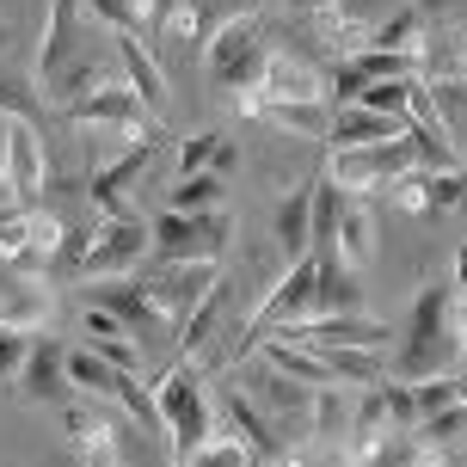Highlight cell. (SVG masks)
<instances>
[{
	"label": "cell",
	"instance_id": "42",
	"mask_svg": "<svg viewBox=\"0 0 467 467\" xmlns=\"http://www.w3.org/2000/svg\"><path fill=\"white\" fill-rule=\"evenodd\" d=\"M412 400H419V424H424L431 412H443L455 400V381H424V388H412Z\"/></svg>",
	"mask_w": 467,
	"mask_h": 467
},
{
	"label": "cell",
	"instance_id": "17",
	"mask_svg": "<svg viewBox=\"0 0 467 467\" xmlns=\"http://www.w3.org/2000/svg\"><path fill=\"white\" fill-rule=\"evenodd\" d=\"M68 443H74V455H80V467H123L117 431L99 419L93 406H74L68 412Z\"/></svg>",
	"mask_w": 467,
	"mask_h": 467
},
{
	"label": "cell",
	"instance_id": "53",
	"mask_svg": "<svg viewBox=\"0 0 467 467\" xmlns=\"http://www.w3.org/2000/svg\"><path fill=\"white\" fill-rule=\"evenodd\" d=\"M332 467H338V462H332Z\"/></svg>",
	"mask_w": 467,
	"mask_h": 467
},
{
	"label": "cell",
	"instance_id": "5",
	"mask_svg": "<svg viewBox=\"0 0 467 467\" xmlns=\"http://www.w3.org/2000/svg\"><path fill=\"white\" fill-rule=\"evenodd\" d=\"M228 234H234L228 210H197V215L166 210L161 222H154V253H161L166 265H179V258H222Z\"/></svg>",
	"mask_w": 467,
	"mask_h": 467
},
{
	"label": "cell",
	"instance_id": "33",
	"mask_svg": "<svg viewBox=\"0 0 467 467\" xmlns=\"http://www.w3.org/2000/svg\"><path fill=\"white\" fill-rule=\"evenodd\" d=\"M419 437L431 449H455V443H467V400H449L443 412H431V419L419 424Z\"/></svg>",
	"mask_w": 467,
	"mask_h": 467
},
{
	"label": "cell",
	"instance_id": "41",
	"mask_svg": "<svg viewBox=\"0 0 467 467\" xmlns=\"http://www.w3.org/2000/svg\"><path fill=\"white\" fill-rule=\"evenodd\" d=\"M215 148H222V136H191L185 148H179V179H191V172H203V166L215 161Z\"/></svg>",
	"mask_w": 467,
	"mask_h": 467
},
{
	"label": "cell",
	"instance_id": "31",
	"mask_svg": "<svg viewBox=\"0 0 467 467\" xmlns=\"http://www.w3.org/2000/svg\"><path fill=\"white\" fill-rule=\"evenodd\" d=\"M179 467H253V449L240 443L234 431H215L210 443H197Z\"/></svg>",
	"mask_w": 467,
	"mask_h": 467
},
{
	"label": "cell",
	"instance_id": "37",
	"mask_svg": "<svg viewBox=\"0 0 467 467\" xmlns=\"http://www.w3.org/2000/svg\"><path fill=\"white\" fill-rule=\"evenodd\" d=\"M0 111L19 117V123H37V93L25 80H13V74H0Z\"/></svg>",
	"mask_w": 467,
	"mask_h": 467
},
{
	"label": "cell",
	"instance_id": "9",
	"mask_svg": "<svg viewBox=\"0 0 467 467\" xmlns=\"http://www.w3.org/2000/svg\"><path fill=\"white\" fill-rule=\"evenodd\" d=\"M74 13H80V0H49V13H44V37H37V80H44V87L87 49L80 44L87 31L74 25Z\"/></svg>",
	"mask_w": 467,
	"mask_h": 467
},
{
	"label": "cell",
	"instance_id": "50",
	"mask_svg": "<svg viewBox=\"0 0 467 467\" xmlns=\"http://www.w3.org/2000/svg\"><path fill=\"white\" fill-rule=\"evenodd\" d=\"M6 49H13V31H6V19H0V56H6Z\"/></svg>",
	"mask_w": 467,
	"mask_h": 467
},
{
	"label": "cell",
	"instance_id": "30",
	"mask_svg": "<svg viewBox=\"0 0 467 467\" xmlns=\"http://www.w3.org/2000/svg\"><path fill=\"white\" fill-rule=\"evenodd\" d=\"M166 210H179V215H197V210H222V172H191V179H179L172 185V197H166Z\"/></svg>",
	"mask_w": 467,
	"mask_h": 467
},
{
	"label": "cell",
	"instance_id": "22",
	"mask_svg": "<svg viewBox=\"0 0 467 467\" xmlns=\"http://www.w3.org/2000/svg\"><path fill=\"white\" fill-rule=\"evenodd\" d=\"M123 320H117V314H105V307H87V350H99V357H105V363H117V369H130L136 375L141 369V345L136 338H123Z\"/></svg>",
	"mask_w": 467,
	"mask_h": 467
},
{
	"label": "cell",
	"instance_id": "24",
	"mask_svg": "<svg viewBox=\"0 0 467 467\" xmlns=\"http://www.w3.org/2000/svg\"><path fill=\"white\" fill-rule=\"evenodd\" d=\"M307 240H314V185H302L277 210V246H283V258H289V265H296V258H307Z\"/></svg>",
	"mask_w": 467,
	"mask_h": 467
},
{
	"label": "cell",
	"instance_id": "20",
	"mask_svg": "<svg viewBox=\"0 0 467 467\" xmlns=\"http://www.w3.org/2000/svg\"><path fill=\"white\" fill-rule=\"evenodd\" d=\"M19 381L31 400H62L68 394V350L49 345V338H31V357H25Z\"/></svg>",
	"mask_w": 467,
	"mask_h": 467
},
{
	"label": "cell",
	"instance_id": "2",
	"mask_svg": "<svg viewBox=\"0 0 467 467\" xmlns=\"http://www.w3.org/2000/svg\"><path fill=\"white\" fill-rule=\"evenodd\" d=\"M203 68H210L215 87L253 93L258 74H265V37H258V19H253V13H240V19H228L222 31H215L210 49H203Z\"/></svg>",
	"mask_w": 467,
	"mask_h": 467
},
{
	"label": "cell",
	"instance_id": "27",
	"mask_svg": "<svg viewBox=\"0 0 467 467\" xmlns=\"http://www.w3.org/2000/svg\"><path fill=\"white\" fill-rule=\"evenodd\" d=\"M62 246H68V228L56 222L49 210H31V246H25V271H56V258H62Z\"/></svg>",
	"mask_w": 467,
	"mask_h": 467
},
{
	"label": "cell",
	"instance_id": "40",
	"mask_svg": "<svg viewBox=\"0 0 467 467\" xmlns=\"http://www.w3.org/2000/svg\"><path fill=\"white\" fill-rule=\"evenodd\" d=\"M25 357H31V338L13 332V327H0V381H19Z\"/></svg>",
	"mask_w": 467,
	"mask_h": 467
},
{
	"label": "cell",
	"instance_id": "25",
	"mask_svg": "<svg viewBox=\"0 0 467 467\" xmlns=\"http://www.w3.org/2000/svg\"><path fill=\"white\" fill-rule=\"evenodd\" d=\"M369 467H443V449H431L419 431H388V437L375 443Z\"/></svg>",
	"mask_w": 467,
	"mask_h": 467
},
{
	"label": "cell",
	"instance_id": "36",
	"mask_svg": "<svg viewBox=\"0 0 467 467\" xmlns=\"http://www.w3.org/2000/svg\"><path fill=\"white\" fill-rule=\"evenodd\" d=\"M406 99H412V80H369V87L357 93V105H363V111H381V117H400V123H406Z\"/></svg>",
	"mask_w": 467,
	"mask_h": 467
},
{
	"label": "cell",
	"instance_id": "43",
	"mask_svg": "<svg viewBox=\"0 0 467 467\" xmlns=\"http://www.w3.org/2000/svg\"><path fill=\"white\" fill-rule=\"evenodd\" d=\"M363 87H369V80H363V68H357V62H338V87H332V99H338V105H357V93H363Z\"/></svg>",
	"mask_w": 467,
	"mask_h": 467
},
{
	"label": "cell",
	"instance_id": "51",
	"mask_svg": "<svg viewBox=\"0 0 467 467\" xmlns=\"http://www.w3.org/2000/svg\"><path fill=\"white\" fill-rule=\"evenodd\" d=\"M455 400H467V369H462V375H455Z\"/></svg>",
	"mask_w": 467,
	"mask_h": 467
},
{
	"label": "cell",
	"instance_id": "35",
	"mask_svg": "<svg viewBox=\"0 0 467 467\" xmlns=\"http://www.w3.org/2000/svg\"><path fill=\"white\" fill-rule=\"evenodd\" d=\"M357 68H363V80H419V56H400V49H363Z\"/></svg>",
	"mask_w": 467,
	"mask_h": 467
},
{
	"label": "cell",
	"instance_id": "39",
	"mask_svg": "<svg viewBox=\"0 0 467 467\" xmlns=\"http://www.w3.org/2000/svg\"><path fill=\"white\" fill-rule=\"evenodd\" d=\"M381 400H388V424H394V431H419V400H412V388L388 381V388H381Z\"/></svg>",
	"mask_w": 467,
	"mask_h": 467
},
{
	"label": "cell",
	"instance_id": "13",
	"mask_svg": "<svg viewBox=\"0 0 467 467\" xmlns=\"http://www.w3.org/2000/svg\"><path fill=\"white\" fill-rule=\"evenodd\" d=\"M148 161H154V141H136V148H123L117 161H105L93 179H87V203H93L99 215H130V203H123V185H130V179H136Z\"/></svg>",
	"mask_w": 467,
	"mask_h": 467
},
{
	"label": "cell",
	"instance_id": "7",
	"mask_svg": "<svg viewBox=\"0 0 467 467\" xmlns=\"http://www.w3.org/2000/svg\"><path fill=\"white\" fill-rule=\"evenodd\" d=\"M449 307H455V289L449 283H431L412 307V332H406V375H424L437 363V350L449 345Z\"/></svg>",
	"mask_w": 467,
	"mask_h": 467
},
{
	"label": "cell",
	"instance_id": "47",
	"mask_svg": "<svg viewBox=\"0 0 467 467\" xmlns=\"http://www.w3.org/2000/svg\"><path fill=\"white\" fill-rule=\"evenodd\" d=\"M412 6H419L424 19H443V13H449V6H455V0H412Z\"/></svg>",
	"mask_w": 467,
	"mask_h": 467
},
{
	"label": "cell",
	"instance_id": "49",
	"mask_svg": "<svg viewBox=\"0 0 467 467\" xmlns=\"http://www.w3.org/2000/svg\"><path fill=\"white\" fill-rule=\"evenodd\" d=\"M13 215H19V203H0V228H6V222H13Z\"/></svg>",
	"mask_w": 467,
	"mask_h": 467
},
{
	"label": "cell",
	"instance_id": "18",
	"mask_svg": "<svg viewBox=\"0 0 467 467\" xmlns=\"http://www.w3.org/2000/svg\"><path fill=\"white\" fill-rule=\"evenodd\" d=\"M314 265H320V277H314V314H357V283H350V265L338 258V246H314Z\"/></svg>",
	"mask_w": 467,
	"mask_h": 467
},
{
	"label": "cell",
	"instance_id": "23",
	"mask_svg": "<svg viewBox=\"0 0 467 467\" xmlns=\"http://www.w3.org/2000/svg\"><path fill=\"white\" fill-rule=\"evenodd\" d=\"M222 419L234 424V437L253 449V455H271V449H277V431H271L265 412L246 400V388H222Z\"/></svg>",
	"mask_w": 467,
	"mask_h": 467
},
{
	"label": "cell",
	"instance_id": "46",
	"mask_svg": "<svg viewBox=\"0 0 467 467\" xmlns=\"http://www.w3.org/2000/svg\"><path fill=\"white\" fill-rule=\"evenodd\" d=\"M13 123H19V117L0 111V179H6V141H13Z\"/></svg>",
	"mask_w": 467,
	"mask_h": 467
},
{
	"label": "cell",
	"instance_id": "45",
	"mask_svg": "<svg viewBox=\"0 0 467 467\" xmlns=\"http://www.w3.org/2000/svg\"><path fill=\"white\" fill-rule=\"evenodd\" d=\"M234 166H240V148H234V141H222V148H215V161H210V172H222V179H228Z\"/></svg>",
	"mask_w": 467,
	"mask_h": 467
},
{
	"label": "cell",
	"instance_id": "38",
	"mask_svg": "<svg viewBox=\"0 0 467 467\" xmlns=\"http://www.w3.org/2000/svg\"><path fill=\"white\" fill-rule=\"evenodd\" d=\"M424 203L431 210H462V166L455 172H424Z\"/></svg>",
	"mask_w": 467,
	"mask_h": 467
},
{
	"label": "cell",
	"instance_id": "21",
	"mask_svg": "<svg viewBox=\"0 0 467 467\" xmlns=\"http://www.w3.org/2000/svg\"><path fill=\"white\" fill-rule=\"evenodd\" d=\"M258 363H271V369H283L289 381H307V388H332V381H338V375H332V363L320 357V350L283 345V338H265V345H258Z\"/></svg>",
	"mask_w": 467,
	"mask_h": 467
},
{
	"label": "cell",
	"instance_id": "15",
	"mask_svg": "<svg viewBox=\"0 0 467 467\" xmlns=\"http://www.w3.org/2000/svg\"><path fill=\"white\" fill-rule=\"evenodd\" d=\"M6 185H13V203L19 210H37V191H44V141L31 123H13V141H6Z\"/></svg>",
	"mask_w": 467,
	"mask_h": 467
},
{
	"label": "cell",
	"instance_id": "14",
	"mask_svg": "<svg viewBox=\"0 0 467 467\" xmlns=\"http://www.w3.org/2000/svg\"><path fill=\"white\" fill-rule=\"evenodd\" d=\"M246 400L253 406H265L271 419H314V388L307 381H289L283 369H271V363H258L253 375H246Z\"/></svg>",
	"mask_w": 467,
	"mask_h": 467
},
{
	"label": "cell",
	"instance_id": "44",
	"mask_svg": "<svg viewBox=\"0 0 467 467\" xmlns=\"http://www.w3.org/2000/svg\"><path fill=\"white\" fill-rule=\"evenodd\" d=\"M449 345H455V357H462V369H467V302L455 296V307H449Z\"/></svg>",
	"mask_w": 467,
	"mask_h": 467
},
{
	"label": "cell",
	"instance_id": "6",
	"mask_svg": "<svg viewBox=\"0 0 467 467\" xmlns=\"http://www.w3.org/2000/svg\"><path fill=\"white\" fill-rule=\"evenodd\" d=\"M141 289H148V296H154V307H161L166 320L179 327L191 307L215 289V258H179V265H166V258H161V265L141 277Z\"/></svg>",
	"mask_w": 467,
	"mask_h": 467
},
{
	"label": "cell",
	"instance_id": "8",
	"mask_svg": "<svg viewBox=\"0 0 467 467\" xmlns=\"http://www.w3.org/2000/svg\"><path fill=\"white\" fill-rule=\"evenodd\" d=\"M117 80H130V74H123V62H111V56H105V49H80V56H74L68 68L56 74V80H49L44 93L56 99V105H62V111H68V105H80V99H93L99 87H117Z\"/></svg>",
	"mask_w": 467,
	"mask_h": 467
},
{
	"label": "cell",
	"instance_id": "12",
	"mask_svg": "<svg viewBox=\"0 0 467 467\" xmlns=\"http://www.w3.org/2000/svg\"><path fill=\"white\" fill-rule=\"evenodd\" d=\"M93 307L117 314V320H123L130 332H141V338H179V332H172V320L154 307V296H148L141 283H105V289L93 296Z\"/></svg>",
	"mask_w": 467,
	"mask_h": 467
},
{
	"label": "cell",
	"instance_id": "32",
	"mask_svg": "<svg viewBox=\"0 0 467 467\" xmlns=\"http://www.w3.org/2000/svg\"><path fill=\"white\" fill-rule=\"evenodd\" d=\"M80 6L105 31H148V13H154V0H80Z\"/></svg>",
	"mask_w": 467,
	"mask_h": 467
},
{
	"label": "cell",
	"instance_id": "28",
	"mask_svg": "<svg viewBox=\"0 0 467 467\" xmlns=\"http://www.w3.org/2000/svg\"><path fill=\"white\" fill-rule=\"evenodd\" d=\"M424 44V13L419 6H400L394 19H381L369 31V49H400V56H419Z\"/></svg>",
	"mask_w": 467,
	"mask_h": 467
},
{
	"label": "cell",
	"instance_id": "34",
	"mask_svg": "<svg viewBox=\"0 0 467 467\" xmlns=\"http://www.w3.org/2000/svg\"><path fill=\"white\" fill-rule=\"evenodd\" d=\"M265 117L283 123V130H296V136H320V141H327V130H332L327 99H320V105H265Z\"/></svg>",
	"mask_w": 467,
	"mask_h": 467
},
{
	"label": "cell",
	"instance_id": "19",
	"mask_svg": "<svg viewBox=\"0 0 467 467\" xmlns=\"http://www.w3.org/2000/svg\"><path fill=\"white\" fill-rule=\"evenodd\" d=\"M388 136H406V123L400 117H381V111H363V105H338L332 111V130H327L332 148H369V141H388Z\"/></svg>",
	"mask_w": 467,
	"mask_h": 467
},
{
	"label": "cell",
	"instance_id": "3",
	"mask_svg": "<svg viewBox=\"0 0 467 467\" xmlns=\"http://www.w3.org/2000/svg\"><path fill=\"white\" fill-rule=\"evenodd\" d=\"M419 166L412 141L406 136H388V141H369V148H332V185L338 191H369V185H394Z\"/></svg>",
	"mask_w": 467,
	"mask_h": 467
},
{
	"label": "cell",
	"instance_id": "4",
	"mask_svg": "<svg viewBox=\"0 0 467 467\" xmlns=\"http://www.w3.org/2000/svg\"><path fill=\"white\" fill-rule=\"evenodd\" d=\"M154 253V228L141 215H105L87 240V258H80V277H123L136 271L141 258Z\"/></svg>",
	"mask_w": 467,
	"mask_h": 467
},
{
	"label": "cell",
	"instance_id": "11",
	"mask_svg": "<svg viewBox=\"0 0 467 467\" xmlns=\"http://www.w3.org/2000/svg\"><path fill=\"white\" fill-rule=\"evenodd\" d=\"M49 314H56L49 283L44 277H19V271H6V265H0V327L31 332V327H44Z\"/></svg>",
	"mask_w": 467,
	"mask_h": 467
},
{
	"label": "cell",
	"instance_id": "10",
	"mask_svg": "<svg viewBox=\"0 0 467 467\" xmlns=\"http://www.w3.org/2000/svg\"><path fill=\"white\" fill-rule=\"evenodd\" d=\"M258 105H320L327 87H320V74L296 62V56H265V74H258Z\"/></svg>",
	"mask_w": 467,
	"mask_h": 467
},
{
	"label": "cell",
	"instance_id": "48",
	"mask_svg": "<svg viewBox=\"0 0 467 467\" xmlns=\"http://www.w3.org/2000/svg\"><path fill=\"white\" fill-rule=\"evenodd\" d=\"M455 296H462V302H467V246H462V253H455Z\"/></svg>",
	"mask_w": 467,
	"mask_h": 467
},
{
	"label": "cell",
	"instance_id": "29",
	"mask_svg": "<svg viewBox=\"0 0 467 467\" xmlns=\"http://www.w3.org/2000/svg\"><path fill=\"white\" fill-rule=\"evenodd\" d=\"M375 253V222L369 210H357V203H345V215H338V258H345L350 271H363Z\"/></svg>",
	"mask_w": 467,
	"mask_h": 467
},
{
	"label": "cell",
	"instance_id": "16",
	"mask_svg": "<svg viewBox=\"0 0 467 467\" xmlns=\"http://www.w3.org/2000/svg\"><path fill=\"white\" fill-rule=\"evenodd\" d=\"M111 49H117V62H123V74H130V87L141 93V105L166 123V74L154 62V49L141 44L136 31H111Z\"/></svg>",
	"mask_w": 467,
	"mask_h": 467
},
{
	"label": "cell",
	"instance_id": "26",
	"mask_svg": "<svg viewBox=\"0 0 467 467\" xmlns=\"http://www.w3.org/2000/svg\"><path fill=\"white\" fill-rule=\"evenodd\" d=\"M394 424H388V400H381V388H363V400H357V412H350V449L369 462L375 443L388 437Z\"/></svg>",
	"mask_w": 467,
	"mask_h": 467
},
{
	"label": "cell",
	"instance_id": "1",
	"mask_svg": "<svg viewBox=\"0 0 467 467\" xmlns=\"http://www.w3.org/2000/svg\"><path fill=\"white\" fill-rule=\"evenodd\" d=\"M154 400H161L166 443H172V455H179V462H185V455H191L197 443H210V437H215L210 394H203V381H197V369H191V363L166 369L161 381H154Z\"/></svg>",
	"mask_w": 467,
	"mask_h": 467
},
{
	"label": "cell",
	"instance_id": "52",
	"mask_svg": "<svg viewBox=\"0 0 467 467\" xmlns=\"http://www.w3.org/2000/svg\"><path fill=\"white\" fill-rule=\"evenodd\" d=\"M462 210H467V166H462Z\"/></svg>",
	"mask_w": 467,
	"mask_h": 467
}]
</instances>
